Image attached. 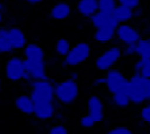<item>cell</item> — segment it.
<instances>
[{
	"label": "cell",
	"instance_id": "obj_1",
	"mask_svg": "<svg viewBox=\"0 0 150 134\" xmlns=\"http://www.w3.org/2000/svg\"><path fill=\"white\" fill-rule=\"evenodd\" d=\"M55 83L49 77L47 80L32 81L30 83V98L35 106L42 103H54L55 102Z\"/></svg>",
	"mask_w": 150,
	"mask_h": 134
},
{
	"label": "cell",
	"instance_id": "obj_2",
	"mask_svg": "<svg viewBox=\"0 0 150 134\" xmlns=\"http://www.w3.org/2000/svg\"><path fill=\"white\" fill-rule=\"evenodd\" d=\"M79 83L71 79H66L55 83V100L61 106L73 105L79 98Z\"/></svg>",
	"mask_w": 150,
	"mask_h": 134
},
{
	"label": "cell",
	"instance_id": "obj_3",
	"mask_svg": "<svg viewBox=\"0 0 150 134\" xmlns=\"http://www.w3.org/2000/svg\"><path fill=\"white\" fill-rule=\"evenodd\" d=\"M123 56V49L119 45H112L101 52L94 60V68L98 71H105L113 69Z\"/></svg>",
	"mask_w": 150,
	"mask_h": 134
},
{
	"label": "cell",
	"instance_id": "obj_4",
	"mask_svg": "<svg viewBox=\"0 0 150 134\" xmlns=\"http://www.w3.org/2000/svg\"><path fill=\"white\" fill-rule=\"evenodd\" d=\"M92 53V48L87 42H80L71 46L68 55L64 57L62 62L63 67H79L82 63H85Z\"/></svg>",
	"mask_w": 150,
	"mask_h": 134
},
{
	"label": "cell",
	"instance_id": "obj_5",
	"mask_svg": "<svg viewBox=\"0 0 150 134\" xmlns=\"http://www.w3.org/2000/svg\"><path fill=\"white\" fill-rule=\"evenodd\" d=\"M127 94L131 100V103L135 106H143L148 102L145 93V80L141 75L134 74L129 79Z\"/></svg>",
	"mask_w": 150,
	"mask_h": 134
},
{
	"label": "cell",
	"instance_id": "obj_6",
	"mask_svg": "<svg viewBox=\"0 0 150 134\" xmlns=\"http://www.w3.org/2000/svg\"><path fill=\"white\" fill-rule=\"evenodd\" d=\"M105 77V87L107 91L113 95L117 93H127L129 89V79L118 69H111L106 72Z\"/></svg>",
	"mask_w": 150,
	"mask_h": 134
},
{
	"label": "cell",
	"instance_id": "obj_7",
	"mask_svg": "<svg viewBox=\"0 0 150 134\" xmlns=\"http://www.w3.org/2000/svg\"><path fill=\"white\" fill-rule=\"evenodd\" d=\"M116 38L119 43H122L124 46L126 45H136L142 38L141 31L129 23L126 24H119L116 30Z\"/></svg>",
	"mask_w": 150,
	"mask_h": 134
},
{
	"label": "cell",
	"instance_id": "obj_8",
	"mask_svg": "<svg viewBox=\"0 0 150 134\" xmlns=\"http://www.w3.org/2000/svg\"><path fill=\"white\" fill-rule=\"evenodd\" d=\"M24 69V58L19 56H12L7 60L5 64V76L11 82H19L23 80Z\"/></svg>",
	"mask_w": 150,
	"mask_h": 134
},
{
	"label": "cell",
	"instance_id": "obj_9",
	"mask_svg": "<svg viewBox=\"0 0 150 134\" xmlns=\"http://www.w3.org/2000/svg\"><path fill=\"white\" fill-rule=\"evenodd\" d=\"M92 26L96 30H100V29H112V30H117L118 27V23L113 19L111 13H105V12H100L98 11L93 17L89 18Z\"/></svg>",
	"mask_w": 150,
	"mask_h": 134
},
{
	"label": "cell",
	"instance_id": "obj_10",
	"mask_svg": "<svg viewBox=\"0 0 150 134\" xmlns=\"http://www.w3.org/2000/svg\"><path fill=\"white\" fill-rule=\"evenodd\" d=\"M24 69L25 72H28L32 81H40V80H47V71H45V62H30L24 58Z\"/></svg>",
	"mask_w": 150,
	"mask_h": 134
},
{
	"label": "cell",
	"instance_id": "obj_11",
	"mask_svg": "<svg viewBox=\"0 0 150 134\" xmlns=\"http://www.w3.org/2000/svg\"><path fill=\"white\" fill-rule=\"evenodd\" d=\"M10 34V41L12 44V49L14 50H24V48L29 44L28 43V37L25 32L18 26H13L8 29Z\"/></svg>",
	"mask_w": 150,
	"mask_h": 134
},
{
	"label": "cell",
	"instance_id": "obj_12",
	"mask_svg": "<svg viewBox=\"0 0 150 134\" xmlns=\"http://www.w3.org/2000/svg\"><path fill=\"white\" fill-rule=\"evenodd\" d=\"M24 58L30 62H45V53L42 46H40L37 43H29L24 50H23Z\"/></svg>",
	"mask_w": 150,
	"mask_h": 134
},
{
	"label": "cell",
	"instance_id": "obj_13",
	"mask_svg": "<svg viewBox=\"0 0 150 134\" xmlns=\"http://www.w3.org/2000/svg\"><path fill=\"white\" fill-rule=\"evenodd\" d=\"M73 12V8L70 6V4L64 3V1H60L56 3L55 5L51 6L50 11H49V15L50 18L55 19V20H64L67 19Z\"/></svg>",
	"mask_w": 150,
	"mask_h": 134
},
{
	"label": "cell",
	"instance_id": "obj_14",
	"mask_svg": "<svg viewBox=\"0 0 150 134\" xmlns=\"http://www.w3.org/2000/svg\"><path fill=\"white\" fill-rule=\"evenodd\" d=\"M57 112L55 107V103H42L38 106H35V113L33 115L37 120H51L55 116V113Z\"/></svg>",
	"mask_w": 150,
	"mask_h": 134
},
{
	"label": "cell",
	"instance_id": "obj_15",
	"mask_svg": "<svg viewBox=\"0 0 150 134\" xmlns=\"http://www.w3.org/2000/svg\"><path fill=\"white\" fill-rule=\"evenodd\" d=\"M14 106L18 110L25 114V115H33L35 113V105L30 98V95L28 94H23L17 96L14 99Z\"/></svg>",
	"mask_w": 150,
	"mask_h": 134
},
{
	"label": "cell",
	"instance_id": "obj_16",
	"mask_svg": "<svg viewBox=\"0 0 150 134\" xmlns=\"http://www.w3.org/2000/svg\"><path fill=\"white\" fill-rule=\"evenodd\" d=\"M76 11L85 18H91L98 12V0H80L76 4Z\"/></svg>",
	"mask_w": 150,
	"mask_h": 134
},
{
	"label": "cell",
	"instance_id": "obj_17",
	"mask_svg": "<svg viewBox=\"0 0 150 134\" xmlns=\"http://www.w3.org/2000/svg\"><path fill=\"white\" fill-rule=\"evenodd\" d=\"M105 119L104 113H87L86 115H82L79 119V126L82 128H93L96 125L103 122Z\"/></svg>",
	"mask_w": 150,
	"mask_h": 134
},
{
	"label": "cell",
	"instance_id": "obj_18",
	"mask_svg": "<svg viewBox=\"0 0 150 134\" xmlns=\"http://www.w3.org/2000/svg\"><path fill=\"white\" fill-rule=\"evenodd\" d=\"M136 56L139 60L150 61V36L142 37L136 44Z\"/></svg>",
	"mask_w": 150,
	"mask_h": 134
},
{
	"label": "cell",
	"instance_id": "obj_19",
	"mask_svg": "<svg viewBox=\"0 0 150 134\" xmlns=\"http://www.w3.org/2000/svg\"><path fill=\"white\" fill-rule=\"evenodd\" d=\"M112 17L118 24H126L132 19V11L118 4L115 11L112 12Z\"/></svg>",
	"mask_w": 150,
	"mask_h": 134
},
{
	"label": "cell",
	"instance_id": "obj_20",
	"mask_svg": "<svg viewBox=\"0 0 150 134\" xmlns=\"http://www.w3.org/2000/svg\"><path fill=\"white\" fill-rule=\"evenodd\" d=\"M93 38L99 44H107L116 38V30H112V29L96 30L94 33H93Z\"/></svg>",
	"mask_w": 150,
	"mask_h": 134
},
{
	"label": "cell",
	"instance_id": "obj_21",
	"mask_svg": "<svg viewBox=\"0 0 150 134\" xmlns=\"http://www.w3.org/2000/svg\"><path fill=\"white\" fill-rule=\"evenodd\" d=\"M13 51L12 44L10 41V34H8V29L0 27V53H11Z\"/></svg>",
	"mask_w": 150,
	"mask_h": 134
},
{
	"label": "cell",
	"instance_id": "obj_22",
	"mask_svg": "<svg viewBox=\"0 0 150 134\" xmlns=\"http://www.w3.org/2000/svg\"><path fill=\"white\" fill-rule=\"evenodd\" d=\"M111 102L115 107L120 109H126L131 105V100L127 93H117L111 95Z\"/></svg>",
	"mask_w": 150,
	"mask_h": 134
},
{
	"label": "cell",
	"instance_id": "obj_23",
	"mask_svg": "<svg viewBox=\"0 0 150 134\" xmlns=\"http://www.w3.org/2000/svg\"><path fill=\"white\" fill-rule=\"evenodd\" d=\"M87 110L88 113H100L103 114L105 110V106L103 100L97 96V95H92L87 100Z\"/></svg>",
	"mask_w": 150,
	"mask_h": 134
},
{
	"label": "cell",
	"instance_id": "obj_24",
	"mask_svg": "<svg viewBox=\"0 0 150 134\" xmlns=\"http://www.w3.org/2000/svg\"><path fill=\"white\" fill-rule=\"evenodd\" d=\"M71 49V44H70V41L67 39V38H60L59 41H56V44H55V52L57 53L60 57H64L68 55V52L70 51Z\"/></svg>",
	"mask_w": 150,
	"mask_h": 134
},
{
	"label": "cell",
	"instance_id": "obj_25",
	"mask_svg": "<svg viewBox=\"0 0 150 134\" xmlns=\"http://www.w3.org/2000/svg\"><path fill=\"white\" fill-rule=\"evenodd\" d=\"M117 5L118 1H116V0H98V11L112 14Z\"/></svg>",
	"mask_w": 150,
	"mask_h": 134
},
{
	"label": "cell",
	"instance_id": "obj_26",
	"mask_svg": "<svg viewBox=\"0 0 150 134\" xmlns=\"http://www.w3.org/2000/svg\"><path fill=\"white\" fill-rule=\"evenodd\" d=\"M106 134H135L134 130L125 125H116L107 129Z\"/></svg>",
	"mask_w": 150,
	"mask_h": 134
},
{
	"label": "cell",
	"instance_id": "obj_27",
	"mask_svg": "<svg viewBox=\"0 0 150 134\" xmlns=\"http://www.w3.org/2000/svg\"><path fill=\"white\" fill-rule=\"evenodd\" d=\"M139 118L144 123L150 126V102H146L142 106L139 110Z\"/></svg>",
	"mask_w": 150,
	"mask_h": 134
},
{
	"label": "cell",
	"instance_id": "obj_28",
	"mask_svg": "<svg viewBox=\"0 0 150 134\" xmlns=\"http://www.w3.org/2000/svg\"><path fill=\"white\" fill-rule=\"evenodd\" d=\"M48 134H69V129L63 123H55L48 129Z\"/></svg>",
	"mask_w": 150,
	"mask_h": 134
},
{
	"label": "cell",
	"instance_id": "obj_29",
	"mask_svg": "<svg viewBox=\"0 0 150 134\" xmlns=\"http://www.w3.org/2000/svg\"><path fill=\"white\" fill-rule=\"evenodd\" d=\"M118 4L124 6V7H126V8H130L131 11H134L135 8L139 7L141 1L139 0H119Z\"/></svg>",
	"mask_w": 150,
	"mask_h": 134
},
{
	"label": "cell",
	"instance_id": "obj_30",
	"mask_svg": "<svg viewBox=\"0 0 150 134\" xmlns=\"http://www.w3.org/2000/svg\"><path fill=\"white\" fill-rule=\"evenodd\" d=\"M123 56L125 57H134L136 56V45H126L123 46Z\"/></svg>",
	"mask_w": 150,
	"mask_h": 134
},
{
	"label": "cell",
	"instance_id": "obj_31",
	"mask_svg": "<svg viewBox=\"0 0 150 134\" xmlns=\"http://www.w3.org/2000/svg\"><path fill=\"white\" fill-rule=\"evenodd\" d=\"M139 75L144 80H150V61H145L144 62V65H143Z\"/></svg>",
	"mask_w": 150,
	"mask_h": 134
},
{
	"label": "cell",
	"instance_id": "obj_32",
	"mask_svg": "<svg viewBox=\"0 0 150 134\" xmlns=\"http://www.w3.org/2000/svg\"><path fill=\"white\" fill-rule=\"evenodd\" d=\"M54 120L57 122V123H63V125H66V121H67V118L63 115V113L62 112H60V110H57L55 113V116H54Z\"/></svg>",
	"mask_w": 150,
	"mask_h": 134
},
{
	"label": "cell",
	"instance_id": "obj_33",
	"mask_svg": "<svg viewBox=\"0 0 150 134\" xmlns=\"http://www.w3.org/2000/svg\"><path fill=\"white\" fill-rule=\"evenodd\" d=\"M143 14H144V11H143V8L139 6V7H137V8H135L134 11H132V18H135V19H138V18H142L143 17Z\"/></svg>",
	"mask_w": 150,
	"mask_h": 134
},
{
	"label": "cell",
	"instance_id": "obj_34",
	"mask_svg": "<svg viewBox=\"0 0 150 134\" xmlns=\"http://www.w3.org/2000/svg\"><path fill=\"white\" fill-rule=\"evenodd\" d=\"M145 93L148 102H150V80H145Z\"/></svg>",
	"mask_w": 150,
	"mask_h": 134
},
{
	"label": "cell",
	"instance_id": "obj_35",
	"mask_svg": "<svg viewBox=\"0 0 150 134\" xmlns=\"http://www.w3.org/2000/svg\"><path fill=\"white\" fill-rule=\"evenodd\" d=\"M105 84V77H97L93 81V86H103Z\"/></svg>",
	"mask_w": 150,
	"mask_h": 134
},
{
	"label": "cell",
	"instance_id": "obj_36",
	"mask_svg": "<svg viewBox=\"0 0 150 134\" xmlns=\"http://www.w3.org/2000/svg\"><path fill=\"white\" fill-rule=\"evenodd\" d=\"M69 79H71V80H74V81L78 82V80L80 79V74H79L78 71H71L70 75H69Z\"/></svg>",
	"mask_w": 150,
	"mask_h": 134
},
{
	"label": "cell",
	"instance_id": "obj_37",
	"mask_svg": "<svg viewBox=\"0 0 150 134\" xmlns=\"http://www.w3.org/2000/svg\"><path fill=\"white\" fill-rule=\"evenodd\" d=\"M41 3V0H28V4L29 5H37V4H40Z\"/></svg>",
	"mask_w": 150,
	"mask_h": 134
},
{
	"label": "cell",
	"instance_id": "obj_38",
	"mask_svg": "<svg viewBox=\"0 0 150 134\" xmlns=\"http://www.w3.org/2000/svg\"><path fill=\"white\" fill-rule=\"evenodd\" d=\"M3 19H4V15H3V12H0V24L3 23Z\"/></svg>",
	"mask_w": 150,
	"mask_h": 134
},
{
	"label": "cell",
	"instance_id": "obj_39",
	"mask_svg": "<svg viewBox=\"0 0 150 134\" xmlns=\"http://www.w3.org/2000/svg\"><path fill=\"white\" fill-rule=\"evenodd\" d=\"M3 8H4V6H3L1 3H0V12H3Z\"/></svg>",
	"mask_w": 150,
	"mask_h": 134
},
{
	"label": "cell",
	"instance_id": "obj_40",
	"mask_svg": "<svg viewBox=\"0 0 150 134\" xmlns=\"http://www.w3.org/2000/svg\"><path fill=\"white\" fill-rule=\"evenodd\" d=\"M1 87H3V82H1V80H0V93H1Z\"/></svg>",
	"mask_w": 150,
	"mask_h": 134
},
{
	"label": "cell",
	"instance_id": "obj_41",
	"mask_svg": "<svg viewBox=\"0 0 150 134\" xmlns=\"http://www.w3.org/2000/svg\"><path fill=\"white\" fill-rule=\"evenodd\" d=\"M148 31H149V33H150V23H149V27H148Z\"/></svg>",
	"mask_w": 150,
	"mask_h": 134
},
{
	"label": "cell",
	"instance_id": "obj_42",
	"mask_svg": "<svg viewBox=\"0 0 150 134\" xmlns=\"http://www.w3.org/2000/svg\"><path fill=\"white\" fill-rule=\"evenodd\" d=\"M148 134H150V128H149V132H148Z\"/></svg>",
	"mask_w": 150,
	"mask_h": 134
}]
</instances>
